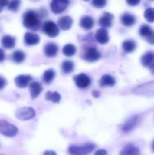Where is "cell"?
Segmentation results:
<instances>
[{"mask_svg": "<svg viewBox=\"0 0 154 155\" xmlns=\"http://www.w3.org/2000/svg\"><path fill=\"white\" fill-rule=\"evenodd\" d=\"M24 25L33 31H36L40 28L41 26V22L39 18L38 13L33 11V10H28L25 12L24 15Z\"/></svg>", "mask_w": 154, "mask_h": 155, "instance_id": "1", "label": "cell"}, {"mask_svg": "<svg viewBox=\"0 0 154 155\" xmlns=\"http://www.w3.org/2000/svg\"><path fill=\"white\" fill-rule=\"evenodd\" d=\"M95 149V144L85 143L84 145H72L68 152L71 155H89Z\"/></svg>", "mask_w": 154, "mask_h": 155, "instance_id": "2", "label": "cell"}, {"mask_svg": "<svg viewBox=\"0 0 154 155\" xmlns=\"http://www.w3.org/2000/svg\"><path fill=\"white\" fill-rule=\"evenodd\" d=\"M133 94L144 97H154V81L137 86L133 89Z\"/></svg>", "mask_w": 154, "mask_h": 155, "instance_id": "3", "label": "cell"}, {"mask_svg": "<svg viewBox=\"0 0 154 155\" xmlns=\"http://www.w3.org/2000/svg\"><path fill=\"white\" fill-rule=\"evenodd\" d=\"M17 132H18L17 128L12 124L4 120L0 121V134H1L6 137H14L16 135Z\"/></svg>", "mask_w": 154, "mask_h": 155, "instance_id": "4", "label": "cell"}, {"mask_svg": "<svg viewBox=\"0 0 154 155\" xmlns=\"http://www.w3.org/2000/svg\"><path fill=\"white\" fill-rule=\"evenodd\" d=\"M35 116V112L31 107H23L15 111V117L21 121H28Z\"/></svg>", "mask_w": 154, "mask_h": 155, "instance_id": "5", "label": "cell"}, {"mask_svg": "<svg viewBox=\"0 0 154 155\" xmlns=\"http://www.w3.org/2000/svg\"><path fill=\"white\" fill-rule=\"evenodd\" d=\"M43 32L49 37H56L59 35V27L53 21H46L43 25Z\"/></svg>", "mask_w": 154, "mask_h": 155, "instance_id": "6", "label": "cell"}, {"mask_svg": "<svg viewBox=\"0 0 154 155\" xmlns=\"http://www.w3.org/2000/svg\"><path fill=\"white\" fill-rule=\"evenodd\" d=\"M100 57H101V53L95 47L87 48L83 54V58L88 62H95L99 60Z\"/></svg>", "mask_w": 154, "mask_h": 155, "instance_id": "7", "label": "cell"}, {"mask_svg": "<svg viewBox=\"0 0 154 155\" xmlns=\"http://www.w3.org/2000/svg\"><path fill=\"white\" fill-rule=\"evenodd\" d=\"M74 82H75V84L77 85V87H79L81 89L87 88L91 84V79L85 74H80L75 75Z\"/></svg>", "mask_w": 154, "mask_h": 155, "instance_id": "8", "label": "cell"}, {"mask_svg": "<svg viewBox=\"0 0 154 155\" xmlns=\"http://www.w3.org/2000/svg\"><path fill=\"white\" fill-rule=\"evenodd\" d=\"M69 4V1H65V0H54L51 3V9L54 14H60L62 12H64L67 5Z\"/></svg>", "mask_w": 154, "mask_h": 155, "instance_id": "9", "label": "cell"}, {"mask_svg": "<svg viewBox=\"0 0 154 155\" xmlns=\"http://www.w3.org/2000/svg\"><path fill=\"white\" fill-rule=\"evenodd\" d=\"M95 39L97 40L98 43L102 44V45H105L109 42V34L107 29L105 28H100L96 34H95Z\"/></svg>", "mask_w": 154, "mask_h": 155, "instance_id": "10", "label": "cell"}, {"mask_svg": "<svg viewBox=\"0 0 154 155\" xmlns=\"http://www.w3.org/2000/svg\"><path fill=\"white\" fill-rule=\"evenodd\" d=\"M31 80H32V76L26 75V74H21V75H18V76L15 77V83L17 87L25 88V87H26L30 84Z\"/></svg>", "mask_w": 154, "mask_h": 155, "instance_id": "11", "label": "cell"}, {"mask_svg": "<svg viewBox=\"0 0 154 155\" xmlns=\"http://www.w3.org/2000/svg\"><path fill=\"white\" fill-rule=\"evenodd\" d=\"M25 43L26 45H35L39 43L40 41V37L38 35L34 34V33H31V32H27L25 34V37H24Z\"/></svg>", "mask_w": 154, "mask_h": 155, "instance_id": "12", "label": "cell"}, {"mask_svg": "<svg viewBox=\"0 0 154 155\" xmlns=\"http://www.w3.org/2000/svg\"><path fill=\"white\" fill-rule=\"evenodd\" d=\"M58 51H59V47L54 43H48L44 46V52L45 55L48 56V57H54V56H55L57 54Z\"/></svg>", "mask_w": 154, "mask_h": 155, "instance_id": "13", "label": "cell"}, {"mask_svg": "<svg viewBox=\"0 0 154 155\" xmlns=\"http://www.w3.org/2000/svg\"><path fill=\"white\" fill-rule=\"evenodd\" d=\"M113 19V15H112L111 13H104L103 15L101 16L99 19V25L102 26V28L106 29V27L112 25Z\"/></svg>", "mask_w": 154, "mask_h": 155, "instance_id": "14", "label": "cell"}, {"mask_svg": "<svg viewBox=\"0 0 154 155\" xmlns=\"http://www.w3.org/2000/svg\"><path fill=\"white\" fill-rule=\"evenodd\" d=\"M29 91H30V94L32 98L34 99L41 94V92L43 91V87L40 83L33 82L29 84Z\"/></svg>", "mask_w": 154, "mask_h": 155, "instance_id": "15", "label": "cell"}, {"mask_svg": "<svg viewBox=\"0 0 154 155\" xmlns=\"http://www.w3.org/2000/svg\"><path fill=\"white\" fill-rule=\"evenodd\" d=\"M73 25V19L70 16H62L58 19V25L63 30H69Z\"/></svg>", "mask_w": 154, "mask_h": 155, "instance_id": "16", "label": "cell"}, {"mask_svg": "<svg viewBox=\"0 0 154 155\" xmlns=\"http://www.w3.org/2000/svg\"><path fill=\"white\" fill-rule=\"evenodd\" d=\"M80 25L85 29V30H90L93 27L94 25V20L92 16L90 15H85L83 16L80 20Z\"/></svg>", "mask_w": 154, "mask_h": 155, "instance_id": "17", "label": "cell"}, {"mask_svg": "<svg viewBox=\"0 0 154 155\" xmlns=\"http://www.w3.org/2000/svg\"><path fill=\"white\" fill-rule=\"evenodd\" d=\"M99 84L101 86L105 87V86H113L115 84V79L110 75V74H104L101 77Z\"/></svg>", "mask_w": 154, "mask_h": 155, "instance_id": "18", "label": "cell"}, {"mask_svg": "<svg viewBox=\"0 0 154 155\" xmlns=\"http://www.w3.org/2000/svg\"><path fill=\"white\" fill-rule=\"evenodd\" d=\"M2 45L6 49H11L15 45V38L12 35H5L2 38Z\"/></svg>", "mask_w": 154, "mask_h": 155, "instance_id": "19", "label": "cell"}, {"mask_svg": "<svg viewBox=\"0 0 154 155\" xmlns=\"http://www.w3.org/2000/svg\"><path fill=\"white\" fill-rule=\"evenodd\" d=\"M120 155H140V151L137 147L129 144L121 151Z\"/></svg>", "mask_w": 154, "mask_h": 155, "instance_id": "20", "label": "cell"}, {"mask_svg": "<svg viewBox=\"0 0 154 155\" xmlns=\"http://www.w3.org/2000/svg\"><path fill=\"white\" fill-rule=\"evenodd\" d=\"M137 123H138V116H134V117L131 118L123 126V132H130L131 130H133L135 127V125L137 124Z\"/></svg>", "mask_w": 154, "mask_h": 155, "instance_id": "21", "label": "cell"}, {"mask_svg": "<svg viewBox=\"0 0 154 155\" xmlns=\"http://www.w3.org/2000/svg\"><path fill=\"white\" fill-rule=\"evenodd\" d=\"M121 21H122V23H123L124 25H126V26H131V25H134L136 19H135V17H134L133 15H131V14H124V15H122Z\"/></svg>", "mask_w": 154, "mask_h": 155, "instance_id": "22", "label": "cell"}, {"mask_svg": "<svg viewBox=\"0 0 154 155\" xmlns=\"http://www.w3.org/2000/svg\"><path fill=\"white\" fill-rule=\"evenodd\" d=\"M154 63V53L149 52L146 53L144 55L142 56V64L144 66H151L152 64Z\"/></svg>", "mask_w": 154, "mask_h": 155, "instance_id": "23", "label": "cell"}, {"mask_svg": "<svg viewBox=\"0 0 154 155\" xmlns=\"http://www.w3.org/2000/svg\"><path fill=\"white\" fill-rule=\"evenodd\" d=\"M63 54L65 56L71 57L76 54V47L72 44H67L63 47Z\"/></svg>", "mask_w": 154, "mask_h": 155, "instance_id": "24", "label": "cell"}, {"mask_svg": "<svg viewBox=\"0 0 154 155\" xmlns=\"http://www.w3.org/2000/svg\"><path fill=\"white\" fill-rule=\"evenodd\" d=\"M55 76V71L54 69H47L43 74V80L45 84H50Z\"/></svg>", "mask_w": 154, "mask_h": 155, "instance_id": "25", "label": "cell"}, {"mask_svg": "<svg viewBox=\"0 0 154 155\" xmlns=\"http://www.w3.org/2000/svg\"><path fill=\"white\" fill-rule=\"evenodd\" d=\"M136 48V43L133 40H125L123 43V49L126 53H132Z\"/></svg>", "mask_w": 154, "mask_h": 155, "instance_id": "26", "label": "cell"}, {"mask_svg": "<svg viewBox=\"0 0 154 155\" xmlns=\"http://www.w3.org/2000/svg\"><path fill=\"white\" fill-rule=\"evenodd\" d=\"M45 99L53 103H59L61 100V94L58 92H47L45 94Z\"/></svg>", "mask_w": 154, "mask_h": 155, "instance_id": "27", "label": "cell"}, {"mask_svg": "<svg viewBox=\"0 0 154 155\" xmlns=\"http://www.w3.org/2000/svg\"><path fill=\"white\" fill-rule=\"evenodd\" d=\"M12 58H13V61L16 64H20L22 62L25 61V54L23 51L21 50H16L12 54Z\"/></svg>", "mask_w": 154, "mask_h": 155, "instance_id": "28", "label": "cell"}, {"mask_svg": "<svg viewBox=\"0 0 154 155\" xmlns=\"http://www.w3.org/2000/svg\"><path fill=\"white\" fill-rule=\"evenodd\" d=\"M74 64L72 61H69V60H65L63 62L62 64V70L64 74H70L73 72L74 70Z\"/></svg>", "mask_w": 154, "mask_h": 155, "instance_id": "29", "label": "cell"}, {"mask_svg": "<svg viewBox=\"0 0 154 155\" xmlns=\"http://www.w3.org/2000/svg\"><path fill=\"white\" fill-rule=\"evenodd\" d=\"M152 32V28H151L149 25H143L140 27V35H141L142 36H144L145 38H146Z\"/></svg>", "mask_w": 154, "mask_h": 155, "instance_id": "30", "label": "cell"}, {"mask_svg": "<svg viewBox=\"0 0 154 155\" xmlns=\"http://www.w3.org/2000/svg\"><path fill=\"white\" fill-rule=\"evenodd\" d=\"M144 17L147 21L153 23L154 22V8H147L144 12Z\"/></svg>", "mask_w": 154, "mask_h": 155, "instance_id": "31", "label": "cell"}, {"mask_svg": "<svg viewBox=\"0 0 154 155\" xmlns=\"http://www.w3.org/2000/svg\"><path fill=\"white\" fill-rule=\"evenodd\" d=\"M19 5H20V1H11V2H8L7 8L12 11H17L19 8Z\"/></svg>", "mask_w": 154, "mask_h": 155, "instance_id": "32", "label": "cell"}, {"mask_svg": "<svg viewBox=\"0 0 154 155\" xmlns=\"http://www.w3.org/2000/svg\"><path fill=\"white\" fill-rule=\"evenodd\" d=\"M92 4L93 6H95L97 8H101L106 5V1L105 0H95V1H93Z\"/></svg>", "mask_w": 154, "mask_h": 155, "instance_id": "33", "label": "cell"}, {"mask_svg": "<svg viewBox=\"0 0 154 155\" xmlns=\"http://www.w3.org/2000/svg\"><path fill=\"white\" fill-rule=\"evenodd\" d=\"M146 40L150 43V44H152V45H154V32L152 31L147 37H146Z\"/></svg>", "mask_w": 154, "mask_h": 155, "instance_id": "34", "label": "cell"}, {"mask_svg": "<svg viewBox=\"0 0 154 155\" xmlns=\"http://www.w3.org/2000/svg\"><path fill=\"white\" fill-rule=\"evenodd\" d=\"M6 85V81L4 77L0 76V89L5 88V86Z\"/></svg>", "mask_w": 154, "mask_h": 155, "instance_id": "35", "label": "cell"}, {"mask_svg": "<svg viewBox=\"0 0 154 155\" xmlns=\"http://www.w3.org/2000/svg\"><path fill=\"white\" fill-rule=\"evenodd\" d=\"M7 5H8V1H1L0 0V12L3 10V7L7 6Z\"/></svg>", "mask_w": 154, "mask_h": 155, "instance_id": "36", "label": "cell"}, {"mask_svg": "<svg viewBox=\"0 0 154 155\" xmlns=\"http://www.w3.org/2000/svg\"><path fill=\"white\" fill-rule=\"evenodd\" d=\"M94 155H107V152L105 150L101 149V150H98L97 152H95Z\"/></svg>", "mask_w": 154, "mask_h": 155, "instance_id": "37", "label": "cell"}, {"mask_svg": "<svg viewBox=\"0 0 154 155\" xmlns=\"http://www.w3.org/2000/svg\"><path fill=\"white\" fill-rule=\"evenodd\" d=\"M5 52L3 51V49L0 48V62H3V61L5 60Z\"/></svg>", "mask_w": 154, "mask_h": 155, "instance_id": "38", "label": "cell"}, {"mask_svg": "<svg viewBox=\"0 0 154 155\" xmlns=\"http://www.w3.org/2000/svg\"><path fill=\"white\" fill-rule=\"evenodd\" d=\"M140 3V1H127V4L128 5H136Z\"/></svg>", "mask_w": 154, "mask_h": 155, "instance_id": "39", "label": "cell"}, {"mask_svg": "<svg viewBox=\"0 0 154 155\" xmlns=\"http://www.w3.org/2000/svg\"><path fill=\"white\" fill-rule=\"evenodd\" d=\"M44 155H56V153L53 151H46V152H44Z\"/></svg>", "mask_w": 154, "mask_h": 155, "instance_id": "40", "label": "cell"}, {"mask_svg": "<svg viewBox=\"0 0 154 155\" xmlns=\"http://www.w3.org/2000/svg\"><path fill=\"white\" fill-rule=\"evenodd\" d=\"M93 95L94 97H99L100 93H99L98 91H93Z\"/></svg>", "mask_w": 154, "mask_h": 155, "instance_id": "41", "label": "cell"}, {"mask_svg": "<svg viewBox=\"0 0 154 155\" xmlns=\"http://www.w3.org/2000/svg\"><path fill=\"white\" fill-rule=\"evenodd\" d=\"M150 70H151L152 74H154V63L151 64V66H150Z\"/></svg>", "mask_w": 154, "mask_h": 155, "instance_id": "42", "label": "cell"}, {"mask_svg": "<svg viewBox=\"0 0 154 155\" xmlns=\"http://www.w3.org/2000/svg\"><path fill=\"white\" fill-rule=\"evenodd\" d=\"M152 149H153V151H154V142H153V143H152Z\"/></svg>", "mask_w": 154, "mask_h": 155, "instance_id": "43", "label": "cell"}]
</instances>
